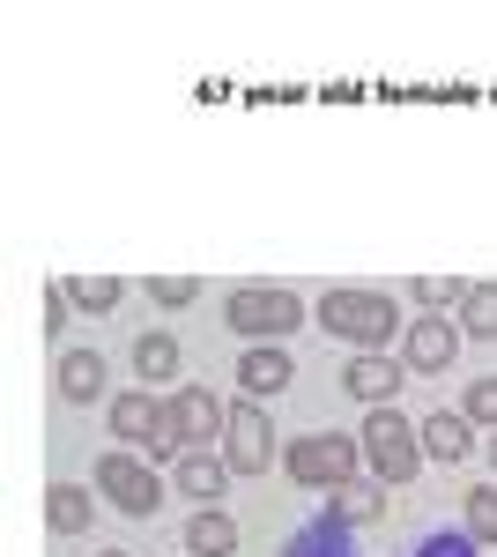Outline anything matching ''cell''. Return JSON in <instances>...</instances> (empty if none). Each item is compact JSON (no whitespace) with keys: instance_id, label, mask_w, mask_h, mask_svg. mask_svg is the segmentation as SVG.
Instances as JSON below:
<instances>
[{"instance_id":"cell-1","label":"cell","mask_w":497,"mask_h":557,"mask_svg":"<svg viewBox=\"0 0 497 557\" xmlns=\"http://www.w3.org/2000/svg\"><path fill=\"white\" fill-rule=\"evenodd\" d=\"M320 327L341 335V343H357V349H386L394 335H401V305L386 298V290H357V283H341V290L320 298Z\"/></svg>"},{"instance_id":"cell-2","label":"cell","mask_w":497,"mask_h":557,"mask_svg":"<svg viewBox=\"0 0 497 557\" xmlns=\"http://www.w3.org/2000/svg\"><path fill=\"white\" fill-rule=\"evenodd\" d=\"M357 438H364V461H372L378 483H409V475L423 469V431H415L401 409H372Z\"/></svg>"},{"instance_id":"cell-3","label":"cell","mask_w":497,"mask_h":557,"mask_svg":"<svg viewBox=\"0 0 497 557\" xmlns=\"http://www.w3.org/2000/svg\"><path fill=\"white\" fill-rule=\"evenodd\" d=\"M112 438H126V454H149V461L186 454L178 446V424H171V401H157L149 386H134V394L112 401Z\"/></svg>"},{"instance_id":"cell-4","label":"cell","mask_w":497,"mask_h":557,"mask_svg":"<svg viewBox=\"0 0 497 557\" xmlns=\"http://www.w3.org/2000/svg\"><path fill=\"white\" fill-rule=\"evenodd\" d=\"M223 320H231L238 335H252V343H283L290 327H305V305H297V290H260V283H238V290L223 298Z\"/></svg>"},{"instance_id":"cell-5","label":"cell","mask_w":497,"mask_h":557,"mask_svg":"<svg viewBox=\"0 0 497 557\" xmlns=\"http://www.w3.org/2000/svg\"><path fill=\"white\" fill-rule=\"evenodd\" d=\"M283 469H290L305 491H341V483L357 475V446H349L341 431H312V438H290Z\"/></svg>"},{"instance_id":"cell-6","label":"cell","mask_w":497,"mask_h":557,"mask_svg":"<svg viewBox=\"0 0 497 557\" xmlns=\"http://www.w3.org/2000/svg\"><path fill=\"white\" fill-rule=\"evenodd\" d=\"M97 491H104L120 513H134V520H149L157 506H164V483H157V469H149L141 454H126V446L97 461Z\"/></svg>"},{"instance_id":"cell-7","label":"cell","mask_w":497,"mask_h":557,"mask_svg":"<svg viewBox=\"0 0 497 557\" xmlns=\"http://www.w3.org/2000/svg\"><path fill=\"white\" fill-rule=\"evenodd\" d=\"M223 461H231V475H268V461H275V431H268V409L252 394L223 424Z\"/></svg>"},{"instance_id":"cell-8","label":"cell","mask_w":497,"mask_h":557,"mask_svg":"<svg viewBox=\"0 0 497 557\" xmlns=\"http://www.w3.org/2000/svg\"><path fill=\"white\" fill-rule=\"evenodd\" d=\"M171 424H178V446H186V454H201L208 438H223L231 409H223L208 386H178V394H171Z\"/></svg>"},{"instance_id":"cell-9","label":"cell","mask_w":497,"mask_h":557,"mask_svg":"<svg viewBox=\"0 0 497 557\" xmlns=\"http://www.w3.org/2000/svg\"><path fill=\"white\" fill-rule=\"evenodd\" d=\"M401 380H409V372H401L386 349H357V357H349V372H341V386H349L364 409H394V386H401Z\"/></svg>"},{"instance_id":"cell-10","label":"cell","mask_w":497,"mask_h":557,"mask_svg":"<svg viewBox=\"0 0 497 557\" xmlns=\"http://www.w3.org/2000/svg\"><path fill=\"white\" fill-rule=\"evenodd\" d=\"M453 357H460L453 320H409V343H401V364H409V372H446Z\"/></svg>"},{"instance_id":"cell-11","label":"cell","mask_w":497,"mask_h":557,"mask_svg":"<svg viewBox=\"0 0 497 557\" xmlns=\"http://www.w3.org/2000/svg\"><path fill=\"white\" fill-rule=\"evenodd\" d=\"M297 380V364H290V349L283 343H260L238 357V386H246L252 401H268V394H283V386Z\"/></svg>"},{"instance_id":"cell-12","label":"cell","mask_w":497,"mask_h":557,"mask_svg":"<svg viewBox=\"0 0 497 557\" xmlns=\"http://www.w3.org/2000/svg\"><path fill=\"white\" fill-rule=\"evenodd\" d=\"M423 431V461H446V469H460L468 454H475V438H468V417H431V424H415Z\"/></svg>"},{"instance_id":"cell-13","label":"cell","mask_w":497,"mask_h":557,"mask_svg":"<svg viewBox=\"0 0 497 557\" xmlns=\"http://www.w3.org/2000/svg\"><path fill=\"white\" fill-rule=\"evenodd\" d=\"M186 550H194V557H231V550H238V520L215 513V506H201V513L186 520Z\"/></svg>"},{"instance_id":"cell-14","label":"cell","mask_w":497,"mask_h":557,"mask_svg":"<svg viewBox=\"0 0 497 557\" xmlns=\"http://www.w3.org/2000/svg\"><path fill=\"white\" fill-rule=\"evenodd\" d=\"M60 394L89 409V401L104 394V357H97V349H67V357H60Z\"/></svg>"},{"instance_id":"cell-15","label":"cell","mask_w":497,"mask_h":557,"mask_svg":"<svg viewBox=\"0 0 497 557\" xmlns=\"http://www.w3.org/2000/svg\"><path fill=\"white\" fill-rule=\"evenodd\" d=\"M89 513H97V506H89L83 483H52V491H45V520H52V535H83Z\"/></svg>"},{"instance_id":"cell-16","label":"cell","mask_w":497,"mask_h":557,"mask_svg":"<svg viewBox=\"0 0 497 557\" xmlns=\"http://www.w3.org/2000/svg\"><path fill=\"white\" fill-rule=\"evenodd\" d=\"M223 475H231V461H215V454H178V491L201 498V506L223 498Z\"/></svg>"},{"instance_id":"cell-17","label":"cell","mask_w":497,"mask_h":557,"mask_svg":"<svg viewBox=\"0 0 497 557\" xmlns=\"http://www.w3.org/2000/svg\"><path fill=\"white\" fill-rule=\"evenodd\" d=\"M460 335L497 343V283H468V298H460Z\"/></svg>"},{"instance_id":"cell-18","label":"cell","mask_w":497,"mask_h":557,"mask_svg":"<svg viewBox=\"0 0 497 557\" xmlns=\"http://www.w3.org/2000/svg\"><path fill=\"white\" fill-rule=\"evenodd\" d=\"M378 498H386L378 483H341V491H334V520H341V528H372V520L386 513Z\"/></svg>"},{"instance_id":"cell-19","label":"cell","mask_w":497,"mask_h":557,"mask_svg":"<svg viewBox=\"0 0 497 557\" xmlns=\"http://www.w3.org/2000/svg\"><path fill=\"white\" fill-rule=\"evenodd\" d=\"M75 312H112L120 305V275H75V283H60Z\"/></svg>"},{"instance_id":"cell-20","label":"cell","mask_w":497,"mask_h":557,"mask_svg":"<svg viewBox=\"0 0 497 557\" xmlns=\"http://www.w3.org/2000/svg\"><path fill=\"white\" fill-rule=\"evenodd\" d=\"M134 372H141V380H171V372H178V343H171V335H141V343H134Z\"/></svg>"},{"instance_id":"cell-21","label":"cell","mask_w":497,"mask_h":557,"mask_svg":"<svg viewBox=\"0 0 497 557\" xmlns=\"http://www.w3.org/2000/svg\"><path fill=\"white\" fill-rule=\"evenodd\" d=\"M468 298V283L460 275H415V305H431V312H446V305Z\"/></svg>"},{"instance_id":"cell-22","label":"cell","mask_w":497,"mask_h":557,"mask_svg":"<svg viewBox=\"0 0 497 557\" xmlns=\"http://www.w3.org/2000/svg\"><path fill=\"white\" fill-rule=\"evenodd\" d=\"M468 535H475V543H497V491L490 483L468 491Z\"/></svg>"},{"instance_id":"cell-23","label":"cell","mask_w":497,"mask_h":557,"mask_svg":"<svg viewBox=\"0 0 497 557\" xmlns=\"http://www.w3.org/2000/svg\"><path fill=\"white\" fill-rule=\"evenodd\" d=\"M460 417H468V424H490V431H497V380H475V386H468Z\"/></svg>"},{"instance_id":"cell-24","label":"cell","mask_w":497,"mask_h":557,"mask_svg":"<svg viewBox=\"0 0 497 557\" xmlns=\"http://www.w3.org/2000/svg\"><path fill=\"white\" fill-rule=\"evenodd\" d=\"M149 298L171 305V312H178V305H194V275H157V283H149Z\"/></svg>"},{"instance_id":"cell-25","label":"cell","mask_w":497,"mask_h":557,"mask_svg":"<svg viewBox=\"0 0 497 557\" xmlns=\"http://www.w3.org/2000/svg\"><path fill=\"white\" fill-rule=\"evenodd\" d=\"M67 312H75V305H67V290H60V283H52V290H45V327L60 335V327H67Z\"/></svg>"},{"instance_id":"cell-26","label":"cell","mask_w":497,"mask_h":557,"mask_svg":"<svg viewBox=\"0 0 497 557\" xmlns=\"http://www.w3.org/2000/svg\"><path fill=\"white\" fill-rule=\"evenodd\" d=\"M490 469H497V431H490Z\"/></svg>"},{"instance_id":"cell-27","label":"cell","mask_w":497,"mask_h":557,"mask_svg":"<svg viewBox=\"0 0 497 557\" xmlns=\"http://www.w3.org/2000/svg\"><path fill=\"white\" fill-rule=\"evenodd\" d=\"M97 557H126V550H97Z\"/></svg>"}]
</instances>
